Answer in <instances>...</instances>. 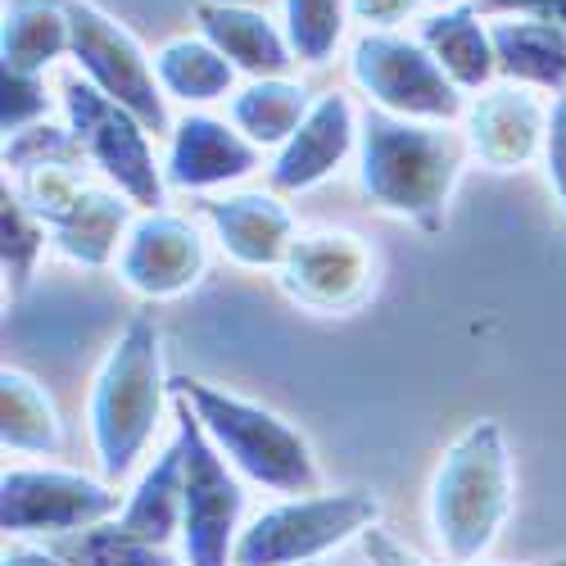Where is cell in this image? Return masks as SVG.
Here are the masks:
<instances>
[{
  "label": "cell",
  "mask_w": 566,
  "mask_h": 566,
  "mask_svg": "<svg viewBox=\"0 0 566 566\" xmlns=\"http://www.w3.org/2000/svg\"><path fill=\"white\" fill-rule=\"evenodd\" d=\"M349 0H281V28L300 64H326L345 41Z\"/></svg>",
  "instance_id": "cell-28"
},
{
  "label": "cell",
  "mask_w": 566,
  "mask_h": 566,
  "mask_svg": "<svg viewBox=\"0 0 566 566\" xmlns=\"http://www.w3.org/2000/svg\"><path fill=\"white\" fill-rule=\"evenodd\" d=\"M476 566H485V562H476Z\"/></svg>",
  "instance_id": "cell-38"
},
{
  "label": "cell",
  "mask_w": 566,
  "mask_h": 566,
  "mask_svg": "<svg viewBox=\"0 0 566 566\" xmlns=\"http://www.w3.org/2000/svg\"><path fill=\"white\" fill-rule=\"evenodd\" d=\"M421 10V0H349V19L367 23V32H395Z\"/></svg>",
  "instance_id": "cell-33"
},
{
  "label": "cell",
  "mask_w": 566,
  "mask_h": 566,
  "mask_svg": "<svg viewBox=\"0 0 566 566\" xmlns=\"http://www.w3.org/2000/svg\"><path fill=\"white\" fill-rule=\"evenodd\" d=\"M172 395L191 403L205 436L218 444V453L241 471L245 485H259L281 499H300L322 490V467L313 458V444L272 408L241 399L200 376H172Z\"/></svg>",
  "instance_id": "cell-4"
},
{
  "label": "cell",
  "mask_w": 566,
  "mask_h": 566,
  "mask_svg": "<svg viewBox=\"0 0 566 566\" xmlns=\"http://www.w3.org/2000/svg\"><path fill=\"white\" fill-rule=\"evenodd\" d=\"M363 557H367V566H427V562H421L399 535H390L386 526H371L363 539Z\"/></svg>",
  "instance_id": "cell-34"
},
{
  "label": "cell",
  "mask_w": 566,
  "mask_h": 566,
  "mask_svg": "<svg viewBox=\"0 0 566 566\" xmlns=\"http://www.w3.org/2000/svg\"><path fill=\"white\" fill-rule=\"evenodd\" d=\"M123 499L114 481L73 467H10L0 476V531L6 539H64L114 522Z\"/></svg>",
  "instance_id": "cell-9"
},
{
  "label": "cell",
  "mask_w": 566,
  "mask_h": 566,
  "mask_svg": "<svg viewBox=\"0 0 566 566\" xmlns=\"http://www.w3.org/2000/svg\"><path fill=\"white\" fill-rule=\"evenodd\" d=\"M0 444H6V453L32 458H51L64 444V421L55 399L23 367L0 371Z\"/></svg>",
  "instance_id": "cell-23"
},
{
  "label": "cell",
  "mask_w": 566,
  "mask_h": 566,
  "mask_svg": "<svg viewBox=\"0 0 566 566\" xmlns=\"http://www.w3.org/2000/svg\"><path fill=\"white\" fill-rule=\"evenodd\" d=\"M172 421H177V440H181V458H186V494H181V562L186 566H231L235 544H241L245 522V481L235 471L218 444L205 436L200 417L191 412V403L172 395Z\"/></svg>",
  "instance_id": "cell-6"
},
{
  "label": "cell",
  "mask_w": 566,
  "mask_h": 566,
  "mask_svg": "<svg viewBox=\"0 0 566 566\" xmlns=\"http://www.w3.org/2000/svg\"><path fill=\"white\" fill-rule=\"evenodd\" d=\"M462 123H467V132H462L467 150L494 172H512V168L544 159L548 109L539 105L531 86L499 82V86L481 91V96L467 105Z\"/></svg>",
  "instance_id": "cell-14"
},
{
  "label": "cell",
  "mask_w": 566,
  "mask_h": 566,
  "mask_svg": "<svg viewBox=\"0 0 566 566\" xmlns=\"http://www.w3.org/2000/svg\"><path fill=\"white\" fill-rule=\"evenodd\" d=\"M45 241H51V231L28 209L19 186H10V177H6V186H0V268H6L10 295H23L32 286Z\"/></svg>",
  "instance_id": "cell-27"
},
{
  "label": "cell",
  "mask_w": 566,
  "mask_h": 566,
  "mask_svg": "<svg viewBox=\"0 0 566 566\" xmlns=\"http://www.w3.org/2000/svg\"><path fill=\"white\" fill-rule=\"evenodd\" d=\"M51 164H73L82 168L86 155L77 146L73 127H55V123H36L23 127L14 136H6V172H32V168H51Z\"/></svg>",
  "instance_id": "cell-29"
},
{
  "label": "cell",
  "mask_w": 566,
  "mask_h": 566,
  "mask_svg": "<svg viewBox=\"0 0 566 566\" xmlns=\"http://www.w3.org/2000/svg\"><path fill=\"white\" fill-rule=\"evenodd\" d=\"M136 205L114 186H86L73 209L51 227V245L82 268H109L123 254V241L136 222Z\"/></svg>",
  "instance_id": "cell-18"
},
{
  "label": "cell",
  "mask_w": 566,
  "mask_h": 566,
  "mask_svg": "<svg viewBox=\"0 0 566 566\" xmlns=\"http://www.w3.org/2000/svg\"><path fill=\"white\" fill-rule=\"evenodd\" d=\"M467 164V136L449 123L395 118L386 109H367L358 132V186L363 196L421 231H440L453 186Z\"/></svg>",
  "instance_id": "cell-1"
},
{
  "label": "cell",
  "mask_w": 566,
  "mask_h": 566,
  "mask_svg": "<svg viewBox=\"0 0 566 566\" xmlns=\"http://www.w3.org/2000/svg\"><path fill=\"white\" fill-rule=\"evenodd\" d=\"M69 19H73V60L82 77L105 91L114 105L136 114L146 123V132H172L168 105H164V86L155 73V60L114 14H105L96 0H69Z\"/></svg>",
  "instance_id": "cell-10"
},
{
  "label": "cell",
  "mask_w": 566,
  "mask_h": 566,
  "mask_svg": "<svg viewBox=\"0 0 566 566\" xmlns=\"http://www.w3.org/2000/svg\"><path fill=\"white\" fill-rule=\"evenodd\" d=\"M381 526V499L371 490H317L276 499L241 531L231 566H313L317 557Z\"/></svg>",
  "instance_id": "cell-5"
},
{
  "label": "cell",
  "mask_w": 566,
  "mask_h": 566,
  "mask_svg": "<svg viewBox=\"0 0 566 566\" xmlns=\"http://www.w3.org/2000/svg\"><path fill=\"white\" fill-rule=\"evenodd\" d=\"M172 395V381L164 376V336L159 322L136 313L123 336L109 345L96 381H91L86 399V427H91V449L101 458L105 481H127L136 462L146 458L164 403Z\"/></svg>",
  "instance_id": "cell-3"
},
{
  "label": "cell",
  "mask_w": 566,
  "mask_h": 566,
  "mask_svg": "<svg viewBox=\"0 0 566 566\" xmlns=\"http://www.w3.org/2000/svg\"><path fill=\"white\" fill-rule=\"evenodd\" d=\"M196 28L213 51L250 82L286 77L300 60L286 41V28L272 23L254 6H231V0H196Z\"/></svg>",
  "instance_id": "cell-17"
},
{
  "label": "cell",
  "mask_w": 566,
  "mask_h": 566,
  "mask_svg": "<svg viewBox=\"0 0 566 566\" xmlns=\"http://www.w3.org/2000/svg\"><path fill=\"white\" fill-rule=\"evenodd\" d=\"M205 222L213 227V241L222 254L241 268H281L291 254L295 235V213L281 205L276 191H227V196H205L200 200Z\"/></svg>",
  "instance_id": "cell-16"
},
{
  "label": "cell",
  "mask_w": 566,
  "mask_h": 566,
  "mask_svg": "<svg viewBox=\"0 0 566 566\" xmlns=\"http://www.w3.org/2000/svg\"><path fill=\"white\" fill-rule=\"evenodd\" d=\"M313 109V96L291 77H263L231 96V123L259 150H281L300 132L304 114Z\"/></svg>",
  "instance_id": "cell-24"
},
{
  "label": "cell",
  "mask_w": 566,
  "mask_h": 566,
  "mask_svg": "<svg viewBox=\"0 0 566 566\" xmlns=\"http://www.w3.org/2000/svg\"><path fill=\"white\" fill-rule=\"evenodd\" d=\"M60 101H64L69 127L77 136L86 164L96 168L114 191H123L140 213L164 209L168 177H164V164L155 159L146 123L127 114L123 105H114L105 91H96L86 77H64Z\"/></svg>",
  "instance_id": "cell-7"
},
{
  "label": "cell",
  "mask_w": 566,
  "mask_h": 566,
  "mask_svg": "<svg viewBox=\"0 0 566 566\" xmlns=\"http://www.w3.org/2000/svg\"><path fill=\"white\" fill-rule=\"evenodd\" d=\"M544 172H548V186L562 205V218H566V96L553 101L548 109V136H544Z\"/></svg>",
  "instance_id": "cell-31"
},
{
  "label": "cell",
  "mask_w": 566,
  "mask_h": 566,
  "mask_svg": "<svg viewBox=\"0 0 566 566\" xmlns=\"http://www.w3.org/2000/svg\"><path fill=\"white\" fill-rule=\"evenodd\" d=\"M181 494H186V458H181V440L172 436L159 449V458L136 476L114 522L136 539L172 548V539H181Z\"/></svg>",
  "instance_id": "cell-21"
},
{
  "label": "cell",
  "mask_w": 566,
  "mask_h": 566,
  "mask_svg": "<svg viewBox=\"0 0 566 566\" xmlns=\"http://www.w3.org/2000/svg\"><path fill=\"white\" fill-rule=\"evenodd\" d=\"M349 77L371 109L417 123H458L467 114L462 91L431 60L417 36L403 32H363L349 45Z\"/></svg>",
  "instance_id": "cell-8"
},
{
  "label": "cell",
  "mask_w": 566,
  "mask_h": 566,
  "mask_svg": "<svg viewBox=\"0 0 566 566\" xmlns=\"http://www.w3.org/2000/svg\"><path fill=\"white\" fill-rule=\"evenodd\" d=\"M553 566H566V557H562V562H553Z\"/></svg>",
  "instance_id": "cell-37"
},
{
  "label": "cell",
  "mask_w": 566,
  "mask_h": 566,
  "mask_svg": "<svg viewBox=\"0 0 566 566\" xmlns=\"http://www.w3.org/2000/svg\"><path fill=\"white\" fill-rule=\"evenodd\" d=\"M209 268L205 235L191 218L155 209V213H136L123 254H118V276L123 286L140 300H177L186 291L200 286V276Z\"/></svg>",
  "instance_id": "cell-12"
},
{
  "label": "cell",
  "mask_w": 566,
  "mask_h": 566,
  "mask_svg": "<svg viewBox=\"0 0 566 566\" xmlns=\"http://www.w3.org/2000/svg\"><path fill=\"white\" fill-rule=\"evenodd\" d=\"M0 566H69L51 544H32V539H10L0 553Z\"/></svg>",
  "instance_id": "cell-35"
},
{
  "label": "cell",
  "mask_w": 566,
  "mask_h": 566,
  "mask_svg": "<svg viewBox=\"0 0 566 566\" xmlns=\"http://www.w3.org/2000/svg\"><path fill=\"white\" fill-rule=\"evenodd\" d=\"M485 19H539L566 28V0H471Z\"/></svg>",
  "instance_id": "cell-32"
},
{
  "label": "cell",
  "mask_w": 566,
  "mask_h": 566,
  "mask_svg": "<svg viewBox=\"0 0 566 566\" xmlns=\"http://www.w3.org/2000/svg\"><path fill=\"white\" fill-rule=\"evenodd\" d=\"M431 6H440V10H444V6H458V0H431Z\"/></svg>",
  "instance_id": "cell-36"
},
{
  "label": "cell",
  "mask_w": 566,
  "mask_h": 566,
  "mask_svg": "<svg viewBox=\"0 0 566 566\" xmlns=\"http://www.w3.org/2000/svg\"><path fill=\"white\" fill-rule=\"evenodd\" d=\"M276 281L295 304L313 313H349L376 286V254L358 231L345 227L304 231L286 263L276 268Z\"/></svg>",
  "instance_id": "cell-11"
},
{
  "label": "cell",
  "mask_w": 566,
  "mask_h": 566,
  "mask_svg": "<svg viewBox=\"0 0 566 566\" xmlns=\"http://www.w3.org/2000/svg\"><path fill=\"white\" fill-rule=\"evenodd\" d=\"M490 36L503 82L566 96V28L539 19H499L490 23Z\"/></svg>",
  "instance_id": "cell-22"
},
{
  "label": "cell",
  "mask_w": 566,
  "mask_h": 566,
  "mask_svg": "<svg viewBox=\"0 0 566 566\" xmlns=\"http://www.w3.org/2000/svg\"><path fill=\"white\" fill-rule=\"evenodd\" d=\"M417 41L431 51V60L453 77L458 91H490L499 77V60H494V36L481 23L476 6H444L436 14L421 19Z\"/></svg>",
  "instance_id": "cell-20"
},
{
  "label": "cell",
  "mask_w": 566,
  "mask_h": 566,
  "mask_svg": "<svg viewBox=\"0 0 566 566\" xmlns=\"http://www.w3.org/2000/svg\"><path fill=\"white\" fill-rule=\"evenodd\" d=\"M259 155L263 150L235 132V123H222L213 114L191 109L168 132L164 177H168L172 191L209 196V191H222V186L245 181L259 168Z\"/></svg>",
  "instance_id": "cell-15"
},
{
  "label": "cell",
  "mask_w": 566,
  "mask_h": 566,
  "mask_svg": "<svg viewBox=\"0 0 566 566\" xmlns=\"http://www.w3.org/2000/svg\"><path fill=\"white\" fill-rule=\"evenodd\" d=\"M64 55H73L69 0H6V19H0V73L45 77V69Z\"/></svg>",
  "instance_id": "cell-19"
},
{
  "label": "cell",
  "mask_w": 566,
  "mask_h": 566,
  "mask_svg": "<svg viewBox=\"0 0 566 566\" xmlns=\"http://www.w3.org/2000/svg\"><path fill=\"white\" fill-rule=\"evenodd\" d=\"M512 453L499 421L481 417L444 449L431 490L427 526L449 566H476L499 544L512 516Z\"/></svg>",
  "instance_id": "cell-2"
},
{
  "label": "cell",
  "mask_w": 566,
  "mask_h": 566,
  "mask_svg": "<svg viewBox=\"0 0 566 566\" xmlns=\"http://www.w3.org/2000/svg\"><path fill=\"white\" fill-rule=\"evenodd\" d=\"M358 132H363V118L345 91L313 96V109L304 114L300 132L268 164V191L304 196L313 186H322L349 155H358Z\"/></svg>",
  "instance_id": "cell-13"
},
{
  "label": "cell",
  "mask_w": 566,
  "mask_h": 566,
  "mask_svg": "<svg viewBox=\"0 0 566 566\" xmlns=\"http://www.w3.org/2000/svg\"><path fill=\"white\" fill-rule=\"evenodd\" d=\"M155 73H159L164 96L191 105V109H205V105L231 96V86H235V69L213 51L205 36L164 41L155 51Z\"/></svg>",
  "instance_id": "cell-25"
},
{
  "label": "cell",
  "mask_w": 566,
  "mask_h": 566,
  "mask_svg": "<svg viewBox=\"0 0 566 566\" xmlns=\"http://www.w3.org/2000/svg\"><path fill=\"white\" fill-rule=\"evenodd\" d=\"M51 548H55L69 566H186L181 553L136 539V535H127L118 522H105V526H91V531L51 539Z\"/></svg>",
  "instance_id": "cell-26"
},
{
  "label": "cell",
  "mask_w": 566,
  "mask_h": 566,
  "mask_svg": "<svg viewBox=\"0 0 566 566\" xmlns=\"http://www.w3.org/2000/svg\"><path fill=\"white\" fill-rule=\"evenodd\" d=\"M51 96H45V82L28 77V73H0V132L14 136L23 127L45 123Z\"/></svg>",
  "instance_id": "cell-30"
}]
</instances>
